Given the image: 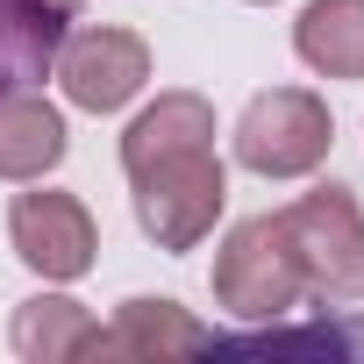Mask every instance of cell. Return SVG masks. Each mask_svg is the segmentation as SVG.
<instances>
[{
  "instance_id": "obj_2",
  "label": "cell",
  "mask_w": 364,
  "mask_h": 364,
  "mask_svg": "<svg viewBox=\"0 0 364 364\" xmlns=\"http://www.w3.org/2000/svg\"><path fill=\"white\" fill-rule=\"evenodd\" d=\"M286 222V243H293V264H300V286L307 300H364V208L350 186H314L300 193L293 208H279Z\"/></svg>"
},
{
  "instance_id": "obj_4",
  "label": "cell",
  "mask_w": 364,
  "mask_h": 364,
  "mask_svg": "<svg viewBox=\"0 0 364 364\" xmlns=\"http://www.w3.org/2000/svg\"><path fill=\"white\" fill-rule=\"evenodd\" d=\"M328 143H336L328 100L307 86H272L236 122V164L257 178H307L328 164Z\"/></svg>"
},
{
  "instance_id": "obj_7",
  "label": "cell",
  "mask_w": 364,
  "mask_h": 364,
  "mask_svg": "<svg viewBox=\"0 0 364 364\" xmlns=\"http://www.w3.org/2000/svg\"><path fill=\"white\" fill-rule=\"evenodd\" d=\"M65 150H72V129L58 100H43L36 86H0V178L8 186L50 178Z\"/></svg>"
},
{
  "instance_id": "obj_11",
  "label": "cell",
  "mask_w": 364,
  "mask_h": 364,
  "mask_svg": "<svg viewBox=\"0 0 364 364\" xmlns=\"http://www.w3.org/2000/svg\"><path fill=\"white\" fill-rule=\"evenodd\" d=\"M293 50L321 79H364V0H307L293 22Z\"/></svg>"
},
{
  "instance_id": "obj_8",
  "label": "cell",
  "mask_w": 364,
  "mask_h": 364,
  "mask_svg": "<svg viewBox=\"0 0 364 364\" xmlns=\"http://www.w3.org/2000/svg\"><path fill=\"white\" fill-rule=\"evenodd\" d=\"M79 15V0H0V86H36Z\"/></svg>"
},
{
  "instance_id": "obj_1",
  "label": "cell",
  "mask_w": 364,
  "mask_h": 364,
  "mask_svg": "<svg viewBox=\"0 0 364 364\" xmlns=\"http://www.w3.org/2000/svg\"><path fill=\"white\" fill-rule=\"evenodd\" d=\"M129 171V200H136V222L157 250H200L229 208V164L215 157V136H193V143H164V150H143L122 164Z\"/></svg>"
},
{
  "instance_id": "obj_6",
  "label": "cell",
  "mask_w": 364,
  "mask_h": 364,
  "mask_svg": "<svg viewBox=\"0 0 364 364\" xmlns=\"http://www.w3.org/2000/svg\"><path fill=\"white\" fill-rule=\"evenodd\" d=\"M8 243H15V257H22L43 286H72V279H86L93 257H100V229H93L86 200L43 186V178H29V193L8 200Z\"/></svg>"
},
{
  "instance_id": "obj_10",
  "label": "cell",
  "mask_w": 364,
  "mask_h": 364,
  "mask_svg": "<svg viewBox=\"0 0 364 364\" xmlns=\"http://www.w3.org/2000/svg\"><path fill=\"white\" fill-rule=\"evenodd\" d=\"M215 328H200L178 300H122L114 321L100 328V357H178V350H208Z\"/></svg>"
},
{
  "instance_id": "obj_9",
  "label": "cell",
  "mask_w": 364,
  "mask_h": 364,
  "mask_svg": "<svg viewBox=\"0 0 364 364\" xmlns=\"http://www.w3.org/2000/svg\"><path fill=\"white\" fill-rule=\"evenodd\" d=\"M8 343H15V357H22V364H65V357L100 350V321H93L72 293H36V300H22V307H15Z\"/></svg>"
},
{
  "instance_id": "obj_5",
  "label": "cell",
  "mask_w": 364,
  "mask_h": 364,
  "mask_svg": "<svg viewBox=\"0 0 364 364\" xmlns=\"http://www.w3.org/2000/svg\"><path fill=\"white\" fill-rule=\"evenodd\" d=\"M50 79L79 114H122L150 86V43L136 29H114V22L65 29V43L50 58Z\"/></svg>"
},
{
  "instance_id": "obj_3",
  "label": "cell",
  "mask_w": 364,
  "mask_h": 364,
  "mask_svg": "<svg viewBox=\"0 0 364 364\" xmlns=\"http://www.w3.org/2000/svg\"><path fill=\"white\" fill-rule=\"evenodd\" d=\"M215 300H222L236 321H250V328H272V321H286V314L307 300L279 215H243V222L215 243Z\"/></svg>"
},
{
  "instance_id": "obj_12",
  "label": "cell",
  "mask_w": 364,
  "mask_h": 364,
  "mask_svg": "<svg viewBox=\"0 0 364 364\" xmlns=\"http://www.w3.org/2000/svg\"><path fill=\"white\" fill-rule=\"evenodd\" d=\"M257 8H264V0H257Z\"/></svg>"
}]
</instances>
